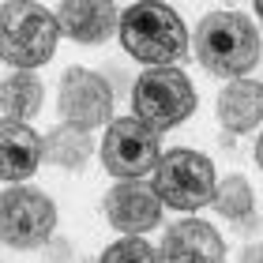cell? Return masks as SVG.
Here are the masks:
<instances>
[{
    "label": "cell",
    "mask_w": 263,
    "mask_h": 263,
    "mask_svg": "<svg viewBox=\"0 0 263 263\" xmlns=\"http://www.w3.org/2000/svg\"><path fill=\"white\" fill-rule=\"evenodd\" d=\"M196 61L214 76H245L259 64V30L241 11H211L192 34Z\"/></svg>",
    "instance_id": "cell-1"
},
{
    "label": "cell",
    "mask_w": 263,
    "mask_h": 263,
    "mask_svg": "<svg viewBox=\"0 0 263 263\" xmlns=\"http://www.w3.org/2000/svg\"><path fill=\"white\" fill-rule=\"evenodd\" d=\"M121 45L143 64L170 68L188 53V34L181 15L170 4H154V0H139L121 11Z\"/></svg>",
    "instance_id": "cell-2"
},
{
    "label": "cell",
    "mask_w": 263,
    "mask_h": 263,
    "mask_svg": "<svg viewBox=\"0 0 263 263\" xmlns=\"http://www.w3.org/2000/svg\"><path fill=\"white\" fill-rule=\"evenodd\" d=\"M57 15L34 0H4L0 4V53L19 71L42 68L57 53Z\"/></svg>",
    "instance_id": "cell-3"
},
{
    "label": "cell",
    "mask_w": 263,
    "mask_h": 263,
    "mask_svg": "<svg viewBox=\"0 0 263 263\" xmlns=\"http://www.w3.org/2000/svg\"><path fill=\"white\" fill-rule=\"evenodd\" d=\"M132 109L154 132L177 128L196 113V87L177 68H151L132 87Z\"/></svg>",
    "instance_id": "cell-4"
},
{
    "label": "cell",
    "mask_w": 263,
    "mask_h": 263,
    "mask_svg": "<svg viewBox=\"0 0 263 263\" xmlns=\"http://www.w3.org/2000/svg\"><path fill=\"white\" fill-rule=\"evenodd\" d=\"M154 192L173 211H199L214 199V165L199 151L177 147L154 162Z\"/></svg>",
    "instance_id": "cell-5"
},
{
    "label": "cell",
    "mask_w": 263,
    "mask_h": 263,
    "mask_svg": "<svg viewBox=\"0 0 263 263\" xmlns=\"http://www.w3.org/2000/svg\"><path fill=\"white\" fill-rule=\"evenodd\" d=\"M57 230L53 199L27 184H8L0 196V233L11 248H38Z\"/></svg>",
    "instance_id": "cell-6"
},
{
    "label": "cell",
    "mask_w": 263,
    "mask_h": 263,
    "mask_svg": "<svg viewBox=\"0 0 263 263\" xmlns=\"http://www.w3.org/2000/svg\"><path fill=\"white\" fill-rule=\"evenodd\" d=\"M154 162H158V132L151 124H143L139 117H121V121L109 124V132L102 139L105 173L132 181V177L151 173Z\"/></svg>",
    "instance_id": "cell-7"
},
{
    "label": "cell",
    "mask_w": 263,
    "mask_h": 263,
    "mask_svg": "<svg viewBox=\"0 0 263 263\" xmlns=\"http://www.w3.org/2000/svg\"><path fill=\"white\" fill-rule=\"evenodd\" d=\"M64 124L76 128H98L113 124V90L98 71L87 68H68L61 76V94H57Z\"/></svg>",
    "instance_id": "cell-8"
},
{
    "label": "cell",
    "mask_w": 263,
    "mask_h": 263,
    "mask_svg": "<svg viewBox=\"0 0 263 263\" xmlns=\"http://www.w3.org/2000/svg\"><path fill=\"white\" fill-rule=\"evenodd\" d=\"M105 218L109 226L124 233H147L154 226H162V199L154 192V184H143L139 177L132 181H117L105 192Z\"/></svg>",
    "instance_id": "cell-9"
},
{
    "label": "cell",
    "mask_w": 263,
    "mask_h": 263,
    "mask_svg": "<svg viewBox=\"0 0 263 263\" xmlns=\"http://www.w3.org/2000/svg\"><path fill=\"white\" fill-rule=\"evenodd\" d=\"M222 259H226L222 237L199 218L173 222L158 248V263H222Z\"/></svg>",
    "instance_id": "cell-10"
},
{
    "label": "cell",
    "mask_w": 263,
    "mask_h": 263,
    "mask_svg": "<svg viewBox=\"0 0 263 263\" xmlns=\"http://www.w3.org/2000/svg\"><path fill=\"white\" fill-rule=\"evenodd\" d=\"M53 15L61 34L83 45H98L121 27V8L109 0H61Z\"/></svg>",
    "instance_id": "cell-11"
},
{
    "label": "cell",
    "mask_w": 263,
    "mask_h": 263,
    "mask_svg": "<svg viewBox=\"0 0 263 263\" xmlns=\"http://www.w3.org/2000/svg\"><path fill=\"white\" fill-rule=\"evenodd\" d=\"M45 158V139L30 132L23 121H4L0 128V177L4 184H19L42 165Z\"/></svg>",
    "instance_id": "cell-12"
},
{
    "label": "cell",
    "mask_w": 263,
    "mask_h": 263,
    "mask_svg": "<svg viewBox=\"0 0 263 263\" xmlns=\"http://www.w3.org/2000/svg\"><path fill=\"white\" fill-rule=\"evenodd\" d=\"M218 121L226 132H256L263 121V87L259 79H233L218 94Z\"/></svg>",
    "instance_id": "cell-13"
},
{
    "label": "cell",
    "mask_w": 263,
    "mask_h": 263,
    "mask_svg": "<svg viewBox=\"0 0 263 263\" xmlns=\"http://www.w3.org/2000/svg\"><path fill=\"white\" fill-rule=\"evenodd\" d=\"M214 207L222 211V218L233 222V230L241 233H256L259 230V218H256V196H252V184L245 177H226L222 184H214Z\"/></svg>",
    "instance_id": "cell-14"
},
{
    "label": "cell",
    "mask_w": 263,
    "mask_h": 263,
    "mask_svg": "<svg viewBox=\"0 0 263 263\" xmlns=\"http://www.w3.org/2000/svg\"><path fill=\"white\" fill-rule=\"evenodd\" d=\"M42 98H45V87H42L38 76H30V71L8 76L4 87H0V109H4V121H30V117L42 109Z\"/></svg>",
    "instance_id": "cell-15"
},
{
    "label": "cell",
    "mask_w": 263,
    "mask_h": 263,
    "mask_svg": "<svg viewBox=\"0 0 263 263\" xmlns=\"http://www.w3.org/2000/svg\"><path fill=\"white\" fill-rule=\"evenodd\" d=\"M90 154H94V143L87 136V128L57 124L49 136H45V162L61 165V170H83Z\"/></svg>",
    "instance_id": "cell-16"
},
{
    "label": "cell",
    "mask_w": 263,
    "mask_h": 263,
    "mask_svg": "<svg viewBox=\"0 0 263 263\" xmlns=\"http://www.w3.org/2000/svg\"><path fill=\"white\" fill-rule=\"evenodd\" d=\"M154 263L158 259V248H151L143 237H136V233H128V237H121L117 245H109L102 252V263Z\"/></svg>",
    "instance_id": "cell-17"
},
{
    "label": "cell",
    "mask_w": 263,
    "mask_h": 263,
    "mask_svg": "<svg viewBox=\"0 0 263 263\" xmlns=\"http://www.w3.org/2000/svg\"><path fill=\"white\" fill-rule=\"evenodd\" d=\"M252 158H256V165H263V139L256 136V147H252Z\"/></svg>",
    "instance_id": "cell-18"
}]
</instances>
